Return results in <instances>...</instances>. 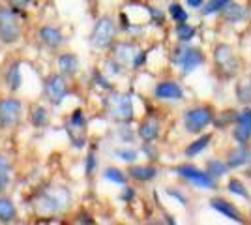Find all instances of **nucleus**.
Instances as JSON below:
<instances>
[{"label": "nucleus", "instance_id": "23", "mask_svg": "<svg viewBox=\"0 0 251 225\" xmlns=\"http://www.w3.org/2000/svg\"><path fill=\"white\" fill-rule=\"evenodd\" d=\"M17 218V208L10 197H0V224H11Z\"/></svg>", "mask_w": 251, "mask_h": 225}, {"label": "nucleus", "instance_id": "20", "mask_svg": "<svg viewBox=\"0 0 251 225\" xmlns=\"http://www.w3.org/2000/svg\"><path fill=\"white\" fill-rule=\"evenodd\" d=\"M68 133H70V137L74 139L75 133H83L84 128H86V118H84V113L83 109H75L74 113L70 115V120H68Z\"/></svg>", "mask_w": 251, "mask_h": 225}, {"label": "nucleus", "instance_id": "35", "mask_svg": "<svg viewBox=\"0 0 251 225\" xmlns=\"http://www.w3.org/2000/svg\"><path fill=\"white\" fill-rule=\"evenodd\" d=\"M6 2H8V6H10V8L19 11V10H23V8H26L30 0H6Z\"/></svg>", "mask_w": 251, "mask_h": 225}, {"label": "nucleus", "instance_id": "28", "mask_svg": "<svg viewBox=\"0 0 251 225\" xmlns=\"http://www.w3.org/2000/svg\"><path fill=\"white\" fill-rule=\"evenodd\" d=\"M103 178L113 184H118V186H124V184L127 182L126 173L120 171V169H116V167H107L103 171Z\"/></svg>", "mask_w": 251, "mask_h": 225}, {"label": "nucleus", "instance_id": "19", "mask_svg": "<svg viewBox=\"0 0 251 225\" xmlns=\"http://www.w3.org/2000/svg\"><path fill=\"white\" fill-rule=\"evenodd\" d=\"M221 17L227 23H240L248 17V11L244 10L240 4H236V2L232 0V2H229V4L221 10Z\"/></svg>", "mask_w": 251, "mask_h": 225}, {"label": "nucleus", "instance_id": "2", "mask_svg": "<svg viewBox=\"0 0 251 225\" xmlns=\"http://www.w3.org/2000/svg\"><path fill=\"white\" fill-rule=\"evenodd\" d=\"M182 122H184V129H186L188 133L199 135L202 129L214 122V111H212V107H208V105L191 107L184 113Z\"/></svg>", "mask_w": 251, "mask_h": 225}, {"label": "nucleus", "instance_id": "9", "mask_svg": "<svg viewBox=\"0 0 251 225\" xmlns=\"http://www.w3.org/2000/svg\"><path fill=\"white\" fill-rule=\"evenodd\" d=\"M214 62L220 68L221 72H225L227 75H234L238 70V60L236 54L232 51V47L227 43H220L214 49Z\"/></svg>", "mask_w": 251, "mask_h": 225}, {"label": "nucleus", "instance_id": "14", "mask_svg": "<svg viewBox=\"0 0 251 225\" xmlns=\"http://www.w3.org/2000/svg\"><path fill=\"white\" fill-rule=\"evenodd\" d=\"M210 206H212L216 212H220V214H223L225 218L232 220V222L244 224V218H242V214L238 212V208L232 203H229L227 199H223V197H214V199L210 201Z\"/></svg>", "mask_w": 251, "mask_h": 225}, {"label": "nucleus", "instance_id": "13", "mask_svg": "<svg viewBox=\"0 0 251 225\" xmlns=\"http://www.w3.org/2000/svg\"><path fill=\"white\" fill-rule=\"evenodd\" d=\"M154 96L157 100H182L184 98V90L178 85L176 81H161L154 86Z\"/></svg>", "mask_w": 251, "mask_h": 225}, {"label": "nucleus", "instance_id": "18", "mask_svg": "<svg viewBox=\"0 0 251 225\" xmlns=\"http://www.w3.org/2000/svg\"><path fill=\"white\" fill-rule=\"evenodd\" d=\"M127 176L133 180H139V182H148L157 176V169L152 165H133L127 169Z\"/></svg>", "mask_w": 251, "mask_h": 225}, {"label": "nucleus", "instance_id": "33", "mask_svg": "<svg viewBox=\"0 0 251 225\" xmlns=\"http://www.w3.org/2000/svg\"><path fill=\"white\" fill-rule=\"evenodd\" d=\"M115 156L118 158V160L127 161V163H131V161H135L137 158H139L137 150H133V149H118L115 152Z\"/></svg>", "mask_w": 251, "mask_h": 225}, {"label": "nucleus", "instance_id": "27", "mask_svg": "<svg viewBox=\"0 0 251 225\" xmlns=\"http://www.w3.org/2000/svg\"><path fill=\"white\" fill-rule=\"evenodd\" d=\"M11 180V165L6 156H0V192H6Z\"/></svg>", "mask_w": 251, "mask_h": 225}, {"label": "nucleus", "instance_id": "3", "mask_svg": "<svg viewBox=\"0 0 251 225\" xmlns=\"http://www.w3.org/2000/svg\"><path fill=\"white\" fill-rule=\"evenodd\" d=\"M173 62L180 68L182 74L188 75L204 62V54L197 47H189L186 43H182L180 47L175 49V53H173Z\"/></svg>", "mask_w": 251, "mask_h": 225}, {"label": "nucleus", "instance_id": "17", "mask_svg": "<svg viewBox=\"0 0 251 225\" xmlns=\"http://www.w3.org/2000/svg\"><path fill=\"white\" fill-rule=\"evenodd\" d=\"M159 131H161V124H159V120H157V118H154V117L143 120V122L139 124V129H137L139 137H141L143 141H147V143L157 139Z\"/></svg>", "mask_w": 251, "mask_h": 225}, {"label": "nucleus", "instance_id": "34", "mask_svg": "<svg viewBox=\"0 0 251 225\" xmlns=\"http://www.w3.org/2000/svg\"><path fill=\"white\" fill-rule=\"evenodd\" d=\"M96 169V156H94V152H90L88 156H86V165H84V173L90 176L92 173H94Z\"/></svg>", "mask_w": 251, "mask_h": 225}, {"label": "nucleus", "instance_id": "25", "mask_svg": "<svg viewBox=\"0 0 251 225\" xmlns=\"http://www.w3.org/2000/svg\"><path fill=\"white\" fill-rule=\"evenodd\" d=\"M175 34H176L178 42L186 43V42H189V40H193V38H195V34H197V28H195L193 25H189L188 21H186V23H176Z\"/></svg>", "mask_w": 251, "mask_h": 225}, {"label": "nucleus", "instance_id": "21", "mask_svg": "<svg viewBox=\"0 0 251 225\" xmlns=\"http://www.w3.org/2000/svg\"><path fill=\"white\" fill-rule=\"evenodd\" d=\"M23 75H21V62H11L6 72V85L11 92H17L21 88Z\"/></svg>", "mask_w": 251, "mask_h": 225}, {"label": "nucleus", "instance_id": "24", "mask_svg": "<svg viewBox=\"0 0 251 225\" xmlns=\"http://www.w3.org/2000/svg\"><path fill=\"white\" fill-rule=\"evenodd\" d=\"M206 173H208L212 178H221V176H225L227 173H229V165L225 163V161H221V160H208L206 161Z\"/></svg>", "mask_w": 251, "mask_h": 225}, {"label": "nucleus", "instance_id": "30", "mask_svg": "<svg viewBox=\"0 0 251 225\" xmlns=\"http://www.w3.org/2000/svg\"><path fill=\"white\" fill-rule=\"evenodd\" d=\"M229 2H232V0H208L206 4H202L201 13H202V15H214V13H218V11L223 10Z\"/></svg>", "mask_w": 251, "mask_h": 225}, {"label": "nucleus", "instance_id": "32", "mask_svg": "<svg viewBox=\"0 0 251 225\" xmlns=\"http://www.w3.org/2000/svg\"><path fill=\"white\" fill-rule=\"evenodd\" d=\"M236 96H238V100L240 101H250L251 100V77H248V79H242L240 83H238V86H236Z\"/></svg>", "mask_w": 251, "mask_h": 225}, {"label": "nucleus", "instance_id": "4", "mask_svg": "<svg viewBox=\"0 0 251 225\" xmlns=\"http://www.w3.org/2000/svg\"><path fill=\"white\" fill-rule=\"evenodd\" d=\"M116 38V25L115 21L109 17V15H103L96 21L94 28H92V34H90V43L96 49H107L115 43Z\"/></svg>", "mask_w": 251, "mask_h": 225}, {"label": "nucleus", "instance_id": "8", "mask_svg": "<svg viewBox=\"0 0 251 225\" xmlns=\"http://www.w3.org/2000/svg\"><path fill=\"white\" fill-rule=\"evenodd\" d=\"M107 109L109 115L120 122H129L133 118V103L127 94H113L107 101Z\"/></svg>", "mask_w": 251, "mask_h": 225}, {"label": "nucleus", "instance_id": "1", "mask_svg": "<svg viewBox=\"0 0 251 225\" xmlns=\"http://www.w3.org/2000/svg\"><path fill=\"white\" fill-rule=\"evenodd\" d=\"M23 23L17 10L10 6H0V42L4 45H13L21 40Z\"/></svg>", "mask_w": 251, "mask_h": 225}, {"label": "nucleus", "instance_id": "10", "mask_svg": "<svg viewBox=\"0 0 251 225\" xmlns=\"http://www.w3.org/2000/svg\"><path fill=\"white\" fill-rule=\"evenodd\" d=\"M66 190H56V192H51V190H47V192L42 193V197L38 199V203L36 206L42 210V212H58V210H62L64 206L68 204V199L70 197H64L66 195Z\"/></svg>", "mask_w": 251, "mask_h": 225}, {"label": "nucleus", "instance_id": "29", "mask_svg": "<svg viewBox=\"0 0 251 225\" xmlns=\"http://www.w3.org/2000/svg\"><path fill=\"white\" fill-rule=\"evenodd\" d=\"M169 15H171V19L175 23H186L188 21V11H186V8H182L178 2H171L169 4Z\"/></svg>", "mask_w": 251, "mask_h": 225}, {"label": "nucleus", "instance_id": "26", "mask_svg": "<svg viewBox=\"0 0 251 225\" xmlns=\"http://www.w3.org/2000/svg\"><path fill=\"white\" fill-rule=\"evenodd\" d=\"M30 122L36 128H45L49 124V113L43 105H34L30 111Z\"/></svg>", "mask_w": 251, "mask_h": 225}, {"label": "nucleus", "instance_id": "37", "mask_svg": "<svg viewBox=\"0 0 251 225\" xmlns=\"http://www.w3.org/2000/svg\"><path fill=\"white\" fill-rule=\"evenodd\" d=\"M186 4H188L189 8L201 10V8H202V4H204V0H186Z\"/></svg>", "mask_w": 251, "mask_h": 225}, {"label": "nucleus", "instance_id": "36", "mask_svg": "<svg viewBox=\"0 0 251 225\" xmlns=\"http://www.w3.org/2000/svg\"><path fill=\"white\" fill-rule=\"evenodd\" d=\"M133 195H135V193H133V190H131L129 186H126V184H124V193H122V199H124V201H131V199H133Z\"/></svg>", "mask_w": 251, "mask_h": 225}, {"label": "nucleus", "instance_id": "7", "mask_svg": "<svg viewBox=\"0 0 251 225\" xmlns=\"http://www.w3.org/2000/svg\"><path fill=\"white\" fill-rule=\"evenodd\" d=\"M178 176H182L184 180L193 184L195 188H202V190H214L216 188V178H212L206 171H201L195 165H180L175 169Z\"/></svg>", "mask_w": 251, "mask_h": 225}, {"label": "nucleus", "instance_id": "16", "mask_svg": "<svg viewBox=\"0 0 251 225\" xmlns=\"http://www.w3.org/2000/svg\"><path fill=\"white\" fill-rule=\"evenodd\" d=\"M250 161H251V149L248 145H238L236 149H232L229 152L225 163L229 165V169H236V167H242V165H246Z\"/></svg>", "mask_w": 251, "mask_h": 225}, {"label": "nucleus", "instance_id": "11", "mask_svg": "<svg viewBox=\"0 0 251 225\" xmlns=\"http://www.w3.org/2000/svg\"><path fill=\"white\" fill-rule=\"evenodd\" d=\"M232 135H234V139H236L238 145H248V141L251 139V109L250 107L242 109L240 113H236Z\"/></svg>", "mask_w": 251, "mask_h": 225}, {"label": "nucleus", "instance_id": "12", "mask_svg": "<svg viewBox=\"0 0 251 225\" xmlns=\"http://www.w3.org/2000/svg\"><path fill=\"white\" fill-rule=\"evenodd\" d=\"M38 38H40V42H42L45 47H49V49H58V47H62L64 43H66V38H64L62 30L56 28V26H51V25L42 26V28L38 30Z\"/></svg>", "mask_w": 251, "mask_h": 225}, {"label": "nucleus", "instance_id": "38", "mask_svg": "<svg viewBox=\"0 0 251 225\" xmlns=\"http://www.w3.org/2000/svg\"><path fill=\"white\" fill-rule=\"evenodd\" d=\"M250 218H251V214H250Z\"/></svg>", "mask_w": 251, "mask_h": 225}, {"label": "nucleus", "instance_id": "15", "mask_svg": "<svg viewBox=\"0 0 251 225\" xmlns=\"http://www.w3.org/2000/svg\"><path fill=\"white\" fill-rule=\"evenodd\" d=\"M79 56L74 53H62L56 56V68H58V72L64 75V77H72L79 72Z\"/></svg>", "mask_w": 251, "mask_h": 225}, {"label": "nucleus", "instance_id": "6", "mask_svg": "<svg viewBox=\"0 0 251 225\" xmlns=\"http://www.w3.org/2000/svg\"><path fill=\"white\" fill-rule=\"evenodd\" d=\"M23 118V103L17 98L0 100V126L6 129L15 128Z\"/></svg>", "mask_w": 251, "mask_h": 225}, {"label": "nucleus", "instance_id": "31", "mask_svg": "<svg viewBox=\"0 0 251 225\" xmlns=\"http://www.w3.org/2000/svg\"><path fill=\"white\" fill-rule=\"evenodd\" d=\"M227 190H229L230 193H234V195L242 197V199H248V201L251 199L250 192L246 190L244 182H242V180H238V178H230L229 182H227Z\"/></svg>", "mask_w": 251, "mask_h": 225}, {"label": "nucleus", "instance_id": "22", "mask_svg": "<svg viewBox=\"0 0 251 225\" xmlns=\"http://www.w3.org/2000/svg\"><path fill=\"white\" fill-rule=\"evenodd\" d=\"M210 141H212V133H202V135L199 133V137H197L195 141H191L188 147L184 149V154H186L188 158H195V156H199L201 152L210 145Z\"/></svg>", "mask_w": 251, "mask_h": 225}, {"label": "nucleus", "instance_id": "5", "mask_svg": "<svg viewBox=\"0 0 251 225\" xmlns=\"http://www.w3.org/2000/svg\"><path fill=\"white\" fill-rule=\"evenodd\" d=\"M68 83L62 74H51L45 77L43 81V94L51 105H60L64 100L68 98Z\"/></svg>", "mask_w": 251, "mask_h": 225}]
</instances>
